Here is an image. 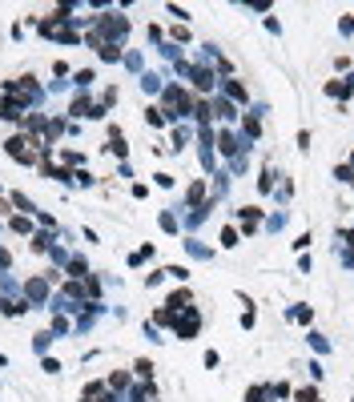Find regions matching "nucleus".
<instances>
[{"instance_id": "5", "label": "nucleus", "mask_w": 354, "mask_h": 402, "mask_svg": "<svg viewBox=\"0 0 354 402\" xmlns=\"http://www.w3.org/2000/svg\"><path fill=\"white\" fill-rule=\"evenodd\" d=\"M298 402H318V394L314 390H298Z\"/></svg>"}, {"instance_id": "4", "label": "nucleus", "mask_w": 354, "mask_h": 402, "mask_svg": "<svg viewBox=\"0 0 354 402\" xmlns=\"http://www.w3.org/2000/svg\"><path fill=\"white\" fill-rule=\"evenodd\" d=\"M221 245H238V229H225L221 233Z\"/></svg>"}, {"instance_id": "2", "label": "nucleus", "mask_w": 354, "mask_h": 402, "mask_svg": "<svg viewBox=\"0 0 354 402\" xmlns=\"http://www.w3.org/2000/svg\"><path fill=\"white\" fill-rule=\"evenodd\" d=\"M233 149H238V137L225 133V137H221V153H233Z\"/></svg>"}, {"instance_id": "3", "label": "nucleus", "mask_w": 354, "mask_h": 402, "mask_svg": "<svg viewBox=\"0 0 354 402\" xmlns=\"http://www.w3.org/2000/svg\"><path fill=\"white\" fill-rule=\"evenodd\" d=\"M137 374L141 378H153V362H137Z\"/></svg>"}, {"instance_id": "1", "label": "nucleus", "mask_w": 354, "mask_h": 402, "mask_svg": "<svg viewBox=\"0 0 354 402\" xmlns=\"http://www.w3.org/2000/svg\"><path fill=\"white\" fill-rule=\"evenodd\" d=\"M193 330H197V314H189V318H185L181 326H177V334H181V338H189Z\"/></svg>"}]
</instances>
